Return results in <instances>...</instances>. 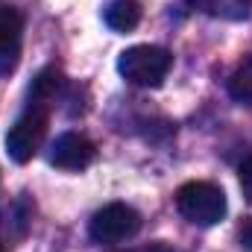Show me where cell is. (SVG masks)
<instances>
[{
	"label": "cell",
	"mask_w": 252,
	"mask_h": 252,
	"mask_svg": "<svg viewBox=\"0 0 252 252\" xmlns=\"http://www.w3.org/2000/svg\"><path fill=\"white\" fill-rule=\"evenodd\" d=\"M173 67V56L164 47L156 44H135L126 47L124 53L118 56V70L129 85L138 88H156L164 82V76Z\"/></svg>",
	"instance_id": "6da1fadb"
},
{
	"label": "cell",
	"mask_w": 252,
	"mask_h": 252,
	"mask_svg": "<svg viewBox=\"0 0 252 252\" xmlns=\"http://www.w3.org/2000/svg\"><path fill=\"white\" fill-rule=\"evenodd\" d=\"M47 124H50V109L41 106V103H30L24 109V115L6 132V153H9V158L18 161V164L32 161V156L44 144Z\"/></svg>",
	"instance_id": "7a4b0ae2"
},
{
	"label": "cell",
	"mask_w": 252,
	"mask_h": 252,
	"mask_svg": "<svg viewBox=\"0 0 252 252\" xmlns=\"http://www.w3.org/2000/svg\"><path fill=\"white\" fill-rule=\"evenodd\" d=\"M176 208L193 226H214L226 214V193L211 182H188L176 190Z\"/></svg>",
	"instance_id": "3957f363"
},
{
	"label": "cell",
	"mask_w": 252,
	"mask_h": 252,
	"mask_svg": "<svg viewBox=\"0 0 252 252\" xmlns=\"http://www.w3.org/2000/svg\"><path fill=\"white\" fill-rule=\"evenodd\" d=\"M141 229V214L126 205V202H112V205H103L91 223H88V232L97 244H118V241H126L132 235H138Z\"/></svg>",
	"instance_id": "277c9868"
},
{
	"label": "cell",
	"mask_w": 252,
	"mask_h": 252,
	"mask_svg": "<svg viewBox=\"0 0 252 252\" xmlns=\"http://www.w3.org/2000/svg\"><path fill=\"white\" fill-rule=\"evenodd\" d=\"M94 158H97V147L79 132H64L50 147V164L59 170H85Z\"/></svg>",
	"instance_id": "5b68a950"
},
{
	"label": "cell",
	"mask_w": 252,
	"mask_h": 252,
	"mask_svg": "<svg viewBox=\"0 0 252 252\" xmlns=\"http://www.w3.org/2000/svg\"><path fill=\"white\" fill-rule=\"evenodd\" d=\"M21 38H24V18L15 6L0 3V76L12 73L21 59Z\"/></svg>",
	"instance_id": "8992f818"
},
{
	"label": "cell",
	"mask_w": 252,
	"mask_h": 252,
	"mask_svg": "<svg viewBox=\"0 0 252 252\" xmlns=\"http://www.w3.org/2000/svg\"><path fill=\"white\" fill-rule=\"evenodd\" d=\"M103 21L115 32H129L141 24V3L138 0H112L103 12Z\"/></svg>",
	"instance_id": "52a82bcc"
},
{
	"label": "cell",
	"mask_w": 252,
	"mask_h": 252,
	"mask_svg": "<svg viewBox=\"0 0 252 252\" xmlns=\"http://www.w3.org/2000/svg\"><path fill=\"white\" fill-rule=\"evenodd\" d=\"M193 9L211 18L223 21H247L250 18V0H188Z\"/></svg>",
	"instance_id": "ba28073f"
},
{
	"label": "cell",
	"mask_w": 252,
	"mask_h": 252,
	"mask_svg": "<svg viewBox=\"0 0 252 252\" xmlns=\"http://www.w3.org/2000/svg\"><path fill=\"white\" fill-rule=\"evenodd\" d=\"M59 88H62V73L56 67H47L30 85V103H41V106L50 109V103L59 97Z\"/></svg>",
	"instance_id": "9c48e42d"
},
{
	"label": "cell",
	"mask_w": 252,
	"mask_h": 252,
	"mask_svg": "<svg viewBox=\"0 0 252 252\" xmlns=\"http://www.w3.org/2000/svg\"><path fill=\"white\" fill-rule=\"evenodd\" d=\"M229 94H232V100H238L244 106H252V53L244 56L238 62V67L232 70V76H229Z\"/></svg>",
	"instance_id": "30bf717a"
},
{
	"label": "cell",
	"mask_w": 252,
	"mask_h": 252,
	"mask_svg": "<svg viewBox=\"0 0 252 252\" xmlns=\"http://www.w3.org/2000/svg\"><path fill=\"white\" fill-rule=\"evenodd\" d=\"M241 190H244V196L252 202V156L241 164Z\"/></svg>",
	"instance_id": "8fae6325"
},
{
	"label": "cell",
	"mask_w": 252,
	"mask_h": 252,
	"mask_svg": "<svg viewBox=\"0 0 252 252\" xmlns=\"http://www.w3.org/2000/svg\"><path fill=\"white\" fill-rule=\"evenodd\" d=\"M241 244H244L247 250H252V217L241 226Z\"/></svg>",
	"instance_id": "7c38bea8"
},
{
	"label": "cell",
	"mask_w": 252,
	"mask_h": 252,
	"mask_svg": "<svg viewBox=\"0 0 252 252\" xmlns=\"http://www.w3.org/2000/svg\"><path fill=\"white\" fill-rule=\"evenodd\" d=\"M150 252H173V250H167V247H161V244H158V247H153Z\"/></svg>",
	"instance_id": "4fadbf2b"
},
{
	"label": "cell",
	"mask_w": 252,
	"mask_h": 252,
	"mask_svg": "<svg viewBox=\"0 0 252 252\" xmlns=\"http://www.w3.org/2000/svg\"><path fill=\"white\" fill-rule=\"evenodd\" d=\"M0 252H3V244H0Z\"/></svg>",
	"instance_id": "5bb4252c"
}]
</instances>
